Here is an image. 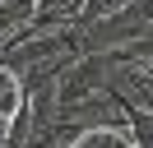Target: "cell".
Listing matches in <instances>:
<instances>
[{
	"instance_id": "cell-1",
	"label": "cell",
	"mask_w": 153,
	"mask_h": 148,
	"mask_svg": "<svg viewBox=\"0 0 153 148\" xmlns=\"http://www.w3.org/2000/svg\"><path fill=\"white\" fill-rule=\"evenodd\" d=\"M107 97L116 102V107H121V116H125V125H130V144L134 148H153V111L144 107V102H134V97H125L121 88H116V83H107Z\"/></svg>"
}]
</instances>
